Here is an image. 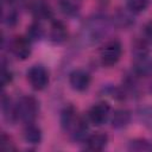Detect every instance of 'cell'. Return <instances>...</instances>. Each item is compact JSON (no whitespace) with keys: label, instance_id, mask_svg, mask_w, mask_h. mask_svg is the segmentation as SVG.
Returning a JSON list of instances; mask_svg holds the SVG:
<instances>
[{"label":"cell","instance_id":"6da1fadb","mask_svg":"<svg viewBox=\"0 0 152 152\" xmlns=\"http://www.w3.org/2000/svg\"><path fill=\"white\" fill-rule=\"evenodd\" d=\"M114 27L112 18L107 14H93L83 23L80 31V40L86 46L97 45L112 33Z\"/></svg>","mask_w":152,"mask_h":152},{"label":"cell","instance_id":"7a4b0ae2","mask_svg":"<svg viewBox=\"0 0 152 152\" xmlns=\"http://www.w3.org/2000/svg\"><path fill=\"white\" fill-rule=\"evenodd\" d=\"M132 72L139 78H147L152 76V56L148 48L142 44H135L132 48Z\"/></svg>","mask_w":152,"mask_h":152},{"label":"cell","instance_id":"3957f363","mask_svg":"<svg viewBox=\"0 0 152 152\" xmlns=\"http://www.w3.org/2000/svg\"><path fill=\"white\" fill-rule=\"evenodd\" d=\"M15 113L18 121L24 124L34 122L39 113V102L32 95H23L15 101Z\"/></svg>","mask_w":152,"mask_h":152},{"label":"cell","instance_id":"277c9868","mask_svg":"<svg viewBox=\"0 0 152 152\" xmlns=\"http://www.w3.org/2000/svg\"><path fill=\"white\" fill-rule=\"evenodd\" d=\"M122 44L119 39H110L107 40L102 48L100 49V62L102 65L110 68L119 63L122 56Z\"/></svg>","mask_w":152,"mask_h":152},{"label":"cell","instance_id":"5b68a950","mask_svg":"<svg viewBox=\"0 0 152 152\" xmlns=\"http://www.w3.org/2000/svg\"><path fill=\"white\" fill-rule=\"evenodd\" d=\"M26 78L31 88L37 91L44 90L50 83V74L43 64H33L26 71Z\"/></svg>","mask_w":152,"mask_h":152},{"label":"cell","instance_id":"8992f818","mask_svg":"<svg viewBox=\"0 0 152 152\" xmlns=\"http://www.w3.org/2000/svg\"><path fill=\"white\" fill-rule=\"evenodd\" d=\"M24 6L37 21L53 19V11L46 0H26Z\"/></svg>","mask_w":152,"mask_h":152},{"label":"cell","instance_id":"52a82bcc","mask_svg":"<svg viewBox=\"0 0 152 152\" xmlns=\"http://www.w3.org/2000/svg\"><path fill=\"white\" fill-rule=\"evenodd\" d=\"M109 116H110V106L108 102L104 101L93 104L87 113V119L89 124L96 127L103 126L108 121Z\"/></svg>","mask_w":152,"mask_h":152},{"label":"cell","instance_id":"ba28073f","mask_svg":"<svg viewBox=\"0 0 152 152\" xmlns=\"http://www.w3.org/2000/svg\"><path fill=\"white\" fill-rule=\"evenodd\" d=\"M8 48L11 53L20 61L27 59L32 53V42L26 36H15L10 40Z\"/></svg>","mask_w":152,"mask_h":152},{"label":"cell","instance_id":"9c48e42d","mask_svg":"<svg viewBox=\"0 0 152 152\" xmlns=\"http://www.w3.org/2000/svg\"><path fill=\"white\" fill-rule=\"evenodd\" d=\"M68 82L72 90L77 93H83L90 87L91 76L84 69H74L68 76Z\"/></svg>","mask_w":152,"mask_h":152},{"label":"cell","instance_id":"30bf717a","mask_svg":"<svg viewBox=\"0 0 152 152\" xmlns=\"http://www.w3.org/2000/svg\"><path fill=\"white\" fill-rule=\"evenodd\" d=\"M69 38V31L66 25L57 19H52L50 24V30H49V39L51 43L56 45H61L65 43Z\"/></svg>","mask_w":152,"mask_h":152},{"label":"cell","instance_id":"8fae6325","mask_svg":"<svg viewBox=\"0 0 152 152\" xmlns=\"http://www.w3.org/2000/svg\"><path fill=\"white\" fill-rule=\"evenodd\" d=\"M108 141H109V138L106 133L96 132V133L88 135V138L83 142V145H84L83 148L88 150V151H93V152H99L107 147Z\"/></svg>","mask_w":152,"mask_h":152},{"label":"cell","instance_id":"7c38bea8","mask_svg":"<svg viewBox=\"0 0 152 152\" xmlns=\"http://www.w3.org/2000/svg\"><path fill=\"white\" fill-rule=\"evenodd\" d=\"M80 119V115L77 114L76 108L72 104H68L65 106L62 110H61V115H59V122H61V127L64 132H68L74 127V125L76 124V121Z\"/></svg>","mask_w":152,"mask_h":152},{"label":"cell","instance_id":"4fadbf2b","mask_svg":"<svg viewBox=\"0 0 152 152\" xmlns=\"http://www.w3.org/2000/svg\"><path fill=\"white\" fill-rule=\"evenodd\" d=\"M1 114L4 120L11 125L18 121L15 113V102H13L12 99L6 93H2L1 95Z\"/></svg>","mask_w":152,"mask_h":152},{"label":"cell","instance_id":"5bb4252c","mask_svg":"<svg viewBox=\"0 0 152 152\" xmlns=\"http://www.w3.org/2000/svg\"><path fill=\"white\" fill-rule=\"evenodd\" d=\"M23 138L26 144L37 146L43 140V132L39 126H37L34 122L25 124V127L23 129Z\"/></svg>","mask_w":152,"mask_h":152},{"label":"cell","instance_id":"9a60e30c","mask_svg":"<svg viewBox=\"0 0 152 152\" xmlns=\"http://www.w3.org/2000/svg\"><path fill=\"white\" fill-rule=\"evenodd\" d=\"M132 120V113L131 110L126 108H118L113 112L110 116V124L114 129H124L126 128Z\"/></svg>","mask_w":152,"mask_h":152},{"label":"cell","instance_id":"2e32d148","mask_svg":"<svg viewBox=\"0 0 152 152\" xmlns=\"http://www.w3.org/2000/svg\"><path fill=\"white\" fill-rule=\"evenodd\" d=\"M112 20L114 23V26L118 28H129L135 24V19L133 17V13L129 12L128 10H119L112 17Z\"/></svg>","mask_w":152,"mask_h":152},{"label":"cell","instance_id":"e0dca14e","mask_svg":"<svg viewBox=\"0 0 152 152\" xmlns=\"http://www.w3.org/2000/svg\"><path fill=\"white\" fill-rule=\"evenodd\" d=\"M127 150L133 152H152V141L145 138H135L128 142Z\"/></svg>","mask_w":152,"mask_h":152},{"label":"cell","instance_id":"ac0fdd59","mask_svg":"<svg viewBox=\"0 0 152 152\" xmlns=\"http://www.w3.org/2000/svg\"><path fill=\"white\" fill-rule=\"evenodd\" d=\"M45 36V31L40 24V21H37L34 20L30 26H27V31H26V37L32 42V43H36V42H39L44 38Z\"/></svg>","mask_w":152,"mask_h":152},{"label":"cell","instance_id":"d6986e66","mask_svg":"<svg viewBox=\"0 0 152 152\" xmlns=\"http://www.w3.org/2000/svg\"><path fill=\"white\" fill-rule=\"evenodd\" d=\"M150 0H126V8L133 14L142 13L147 10Z\"/></svg>","mask_w":152,"mask_h":152},{"label":"cell","instance_id":"ffe728a7","mask_svg":"<svg viewBox=\"0 0 152 152\" xmlns=\"http://www.w3.org/2000/svg\"><path fill=\"white\" fill-rule=\"evenodd\" d=\"M137 114H138L140 122L146 128L152 131V106H145V107L139 108Z\"/></svg>","mask_w":152,"mask_h":152},{"label":"cell","instance_id":"44dd1931","mask_svg":"<svg viewBox=\"0 0 152 152\" xmlns=\"http://www.w3.org/2000/svg\"><path fill=\"white\" fill-rule=\"evenodd\" d=\"M59 8L65 15H69V17L77 15L80 12L78 5L72 0H61L59 1Z\"/></svg>","mask_w":152,"mask_h":152},{"label":"cell","instance_id":"7402d4cb","mask_svg":"<svg viewBox=\"0 0 152 152\" xmlns=\"http://www.w3.org/2000/svg\"><path fill=\"white\" fill-rule=\"evenodd\" d=\"M0 80H1V87L5 88L8 83L13 80V72L10 68V65L6 63L5 59L1 61V71H0Z\"/></svg>","mask_w":152,"mask_h":152},{"label":"cell","instance_id":"603a6c76","mask_svg":"<svg viewBox=\"0 0 152 152\" xmlns=\"http://www.w3.org/2000/svg\"><path fill=\"white\" fill-rule=\"evenodd\" d=\"M0 147H1V150H4V151H12V150H15V146H14L12 139H11L5 132L1 133V138H0Z\"/></svg>","mask_w":152,"mask_h":152},{"label":"cell","instance_id":"cb8c5ba5","mask_svg":"<svg viewBox=\"0 0 152 152\" xmlns=\"http://www.w3.org/2000/svg\"><path fill=\"white\" fill-rule=\"evenodd\" d=\"M148 45H152V20L146 23L142 30V37H141Z\"/></svg>","mask_w":152,"mask_h":152}]
</instances>
